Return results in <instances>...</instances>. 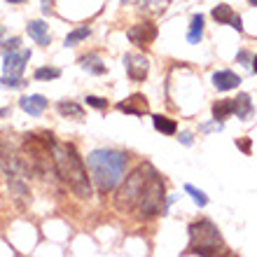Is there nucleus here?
I'll list each match as a JSON object with an SVG mask.
<instances>
[{"instance_id":"1","label":"nucleus","mask_w":257,"mask_h":257,"mask_svg":"<svg viewBox=\"0 0 257 257\" xmlns=\"http://www.w3.org/2000/svg\"><path fill=\"white\" fill-rule=\"evenodd\" d=\"M52 155H54V171L59 173V178L73 190V194H77L80 199H89L91 196V176H87L84 162L77 155V150L70 143H54Z\"/></svg>"},{"instance_id":"12","label":"nucleus","mask_w":257,"mask_h":257,"mask_svg":"<svg viewBox=\"0 0 257 257\" xmlns=\"http://www.w3.org/2000/svg\"><path fill=\"white\" fill-rule=\"evenodd\" d=\"M26 31H28V35L33 38L35 45H42V47H47L49 42H52V35H49V26L45 24V21H40V19L28 21Z\"/></svg>"},{"instance_id":"27","label":"nucleus","mask_w":257,"mask_h":257,"mask_svg":"<svg viewBox=\"0 0 257 257\" xmlns=\"http://www.w3.org/2000/svg\"><path fill=\"white\" fill-rule=\"evenodd\" d=\"M236 145L241 148V152H245V155H250V138H238Z\"/></svg>"},{"instance_id":"23","label":"nucleus","mask_w":257,"mask_h":257,"mask_svg":"<svg viewBox=\"0 0 257 257\" xmlns=\"http://www.w3.org/2000/svg\"><path fill=\"white\" fill-rule=\"evenodd\" d=\"M56 77H61V70L54 66H47V68H38L35 70V80H56Z\"/></svg>"},{"instance_id":"16","label":"nucleus","mask_w":257,"mask_h":257,"mask_svg":"<svg viewBox=\"0 0 257 257\" xmlns=\"http://www.w3.org/2000/svg\"><path fill=\"white\" fill-rule=\"evenodd\" d=\"M229 115H234V98H222V101L213 103V117L217 119H227Z\"/></svg>"},{"instance_id":"4","label":"nucleus","mask_w":257,"mask_h":257,"mask_svg":"<svg viewBox=\"0 0 257 257\" xmlns=\"http://www.w3.org/2000/svg\"><path fill=\"white\" fill-rule=\"evenodd\" d=\"M222 245V234L210 220L190 224V248L187 255H215Z\"/></svg>"},{"instance_id":"17","label":"nucleus","mask_w":257,"mask_h":257,"mask_svg":"<svg viewBox=\"0 0 257 257\" xmlns=\"http://www.w3.org/2000/svg\"><path fill=\"white\" fill-rule=\"evenodd\" d=\"M80 63H82V68H84V70H89V73H94V75H103V73H105V63L101 61V56H98V54L82 56Z\"/></svg>"},{"instance_id":"24","label":"nucleus","mask_w":257,"mask_h":257,"mask_svg":"<svg viewBox=\"0 0 257 257\" xmlns=\"http://www.w3.org/2000/svg\"><path fill=\"white\" fill-rule=\"evenodd\" d=\"M0 87L21 89V87H26V80H21V75H5V77H0Z\"/></svg>"},{"instance_id":"32","label":"nucleus","mask_w":257,"mask_h":257,"mask_svg":"<svg viewBox=\"0 0 257 257\" xmlns=\"http://www.w3.org/2000/svg\"><path fill=\"white\" fill-rule=\"evenodd\" d=\"M250 5H255V7H257V0H250Z\"/></svg>"},{"instance_id":"22","label":"nucleus","mask_w":257,"mask_h":257,"mask_svg":"<svg viewBox=\"0 0 257 257\" xmlns=\"http://www.w3.org/2000/svg\"><path fill=\"white\" fill-rule=\"evenodd\" d=\"M169 3H171V0H141V7H143V10H148V12L162 14V12H166Z\"/></svg>"},{"instance_id":"8","label":"nucleus","mask_w":257,"mask_h":257,"mask_svg":"<svg viewBox=\"0 0 257 257\" xmlns=\"http://www.w3.org/2000/svg\"><path fill=\"white\" fill-rule=\"evenodd\" d=\"M124 66H126V73L131 80L136 82H143L148 77V70H150V63L148 59L143 54H126L124 56Z\"/></svg>"},{"instance_id":"30","label":"nucleus","mask_w":257,"mask_h":257,"mask_svg":"<svg viewBox=\"0 0 257 257\" xmlns=\"http://www.w3.org/2000/svg\"><path fill=\"white\" fill-rule=\"evenodd\" d=\"M252 68H255V73H257V56H255V61H252Z\"/></svg>"},{"instance_id":"14","label":"nucleus","mask_w":257,"mask_h":257,"mask_svg":"<svg viewBox=\"0 0 257 257\" xmlns=\"http://www.w3.org/2000/svg\"><path fill=\"white\" fill-rule=\"evenodd\" d=\"M56 110H59V115L68 117V119H77V122L84 119V108L75 101H59L56 103Z\"/></svg>"},{"instance_id":"28","label":"nucleus","mask_w":257,"mask_h":257,"mask_svg":"<svg viewBox=\"0 0 257 257\" xmlns=\"http://www.w3.org/2000/svg\"><path fill=\"white\" fill-rule=\"evenodd\" d=\"M180 141L183 145H192V134H180Z\"/></svg>"},{"instance_id":"5","label":"nucleus","mask_w":257,"mask_h":257,"mask_svg":"<svg viewBox=\"0 0 257 257\" xmlns=\"http://www.w3.org/2000/svg\"><path fill=\"white\" fill-rule=\"evenodd\" d=\"M164 203H166L164 183H162V178L152 171V176H150V180H148V185H145V190H143L141 199H138V203H136V210H138V215L141 217H155V215H159V213H164Z\"/></svg>"},{"instance_id":"9","label":"nucleus","mask_w":257,"mask_h":257,"mask_svg":"<svg viewBox=\"0 0 257 257\" xmlns=\"http://www.w3.org/2000/svg\"><path fill=\"white\" fill-rule=\"evenodd\" d=\"M117 110H122V112H126V115L143 117L150 110V103H148V98H145L143 94H131L126 101H122L119 105H117Z\"/></svg>"},{"instance_id":"3","label":"nucleus","mask_w":257,"mask_h":257,"mask_svg":"<svg viewBox=\"0 0 257 257\" xmlns=\"http://www.w3.org/2000/svg\"><path fill=\"white\" fill-rule=\"evenodd\" d=\"M150 176H152V166H138L134 173H128L115 194V208L122 210V213L134 210L143 190H145V185H148Z\"/></svg>"},{"instance_id":"26","label":"nucleus","mask_w":257,"mask_h":257,"mask_svg":"<svg viewBox=\"0 0 257 257\" xmlns=\"http://www.w3.org/2000/svg\"><path fill=\"white\" fill-rule=\"evenodd\" d=\"M84 101H87V105H91V108H96V110H108V101H105V98H98V96H87Z\"/></svg>"},{"instance_id":"7","label":"nucleus","mask_w":257,"mask_h":257,"mask_svg":"<svg viewBox=\"0 0 257 257\" xmlns=\"http://www.w3.org/2000/svg\"><path fill=\"white\" fill-rule=\"evenodd\" d=\"M126 35L134 45H150V42L157 40V26L152 21H143V24H136V26L128 28Z\"/></svg>"},{"instance_id":"21","label":"nucleus","mask_w":257,"mask_h":257,"mask_svg":"<svg viewBox=\"0 0 257 257\" xmlns=\"http://www.w3.org/2000/svg\"><path fill=\"white\" fill-rule=\"evenodd\" d=\"M87 35H89L87 26H80V28H75V31H70V33L66 35V47H75L77 42L87 40Z\"/></svg>"},{"instance_id":"13","label":"nucleus","mask_w":257,"mask_h":257,"mask_svg":"<svg viewBox=\"0 0 257 257\" xmlns=\"http://www.w3.org/2000/svg\"><path fill=\"white\" fill-rule=\"evenodd\" d=\"M213 84L220 91H229V89H236L241 84V77L231 70H217V73H213Z\"/></svg>"},{"instance_id":"25","label":"nucleus","mask_w":257,"mask_h":257,"mask_svg":"<svg viewBox=\"0 0 257 257\" xmlns=\"http://www.w3.org/2000/svg\"><path fill=\"white\" fill-rule=\"evenodd\" d=\"M185 192H187V194H190L192 199H194V201L199 203V206H201V208H203V206H206V203H208V196L203 194L201 190H196L194 185H185Z\"/></svg>"},{"instance_id":"10","label":"nucleus","mask_w":257,"mask_h":257,"mask_svg":"<svg viewBox=\"0 0 257 257\" xmlns=\"http://www.w3.org/2000/svg\"><path fill=\"white\" fill-rule=\"evenodd\" d=\"M213 19L217 21V24H229L231 28H236L238 33L243 31V24H241V17L238 14H234V10H231L227 3H222V5L213 7Z\"/></svg>"},{"instance_id":"29","label":"nucleus","mask_w":257,"mask_h":257,"mask_svg":"<svg viewBox=\"0 0 257 257\" xmlns=\"http://www.w3.org/2000/svg\"><path fill=\"white\" fill-rule=\"evenodd\" d=\"M7 115V110H3V108H0V117H5Z\"/></svg>"},{"instance_id":"31","label":"nucleus","mask_w":257,"mask_h":257,"mask_svg":"<svg viewBox=\"0 0 257 257\" xmlns=\"http://www.w3.org/2000/svg\"><path fill=\"white\" fill-rule=\"evenodd\" d=\"M7 3H26V0H7Z\"/></svg>"},{"instance_id":"15","label":"nucleus","mask_w":257,"mask_h":257,"mask_svg":"<svg viewBox=\"0 0 257 257\" xmlns=\"http://www.w3.org/2000/svg\"><path fill=\"white\" fill-rule=\"evenodd\" d=\"M234 112H236L238 119H250V115H252L250 96H248V94H238L236 98H234Z\"/></svg>"},{"instance_id":"20","label":"nucleus","mask_w":257,"mask_h":257,"mask_svg":"<svg viewBox=\"0 0 257 257\" xmlns=\"http://www.w3.org/2000/svg\"><path fill=\"white\" fill-rule=\"evenodd\" d=\"M14 162H17V159L12 157V152H10V150L0 143V178L10 173V169L14 166Z\"/></svg>"},{"instance_id":"6","label":"nucleus","mask_w":257,"mask_h":257,"mask_svg":"<svg viewBox=\"0 0 257 257\" xmlns=\"http://www.w3.org/2000/svg\"><path fill=\"white\" fill-rule=\"evenodd\" d=\"M31 59V52L28 49H21V52H17V49H12V52H5V59H3V70H5V75H21L24 73V68H26V61Z\"/></svg>"},{"instance_id":"11","label":"nucleus","mask_w":257,"mask_h":257,"mask_svg":"<svg viewBox=\"0 0 257 257\" xmlns=\"http://www.w3.org/2000/svg\"><path fill=\"white\" fill-rule=\"evenodd\" d=\"M19 105L24 112H28V115L33 117H40L42 112H45V108H47V98L40 94H31V96H24V98H19Z\"/></svg>"},{"instance_id":"19","label":"nucleus","mask_w":257,"mask_h":257,"mask_svg":"<svg viewBox=\"0 0 257 257\" xmlns=\"http://www.w3.org/2000/svg\"><path fill=\"white\" fill-rule=\"evenodd\" d=\"M201 35H203V17L201 14H194L192 17V28H190V33H187V40L192 45H196V42L201 40Z\"/></svg>"},{"instance_id":"18","label":"nucleus","mask_w":257,"mask_h":257,"mask_svg":"<svg viewBox=\"0 0 257 257\" xmlns=\"http://www.w3.org/2000/svg\"><path fill=\"white\" fill-rule=\"evenodd\" d=\"M152 124H155V128L159 134H166V136H173L178 131L176 119H169V117H164V115H155L152 117Z\"/></svg>"},{"instance_id":"2","label":"nucleus","mask_w":257,"mask_h":257,"mask_svg":"<svg viewBox=\"0 0 257 257\" xmlns=\"http://www.w3.org/2000/svg\"><path fill=\"white\" fill-rule=\"evenodd\" d=\"M87 166L96 187L101 192H110L122 183L124 169H126V155L117 152V150H94L87 157Z\"/></svg>"}]
</instances>
